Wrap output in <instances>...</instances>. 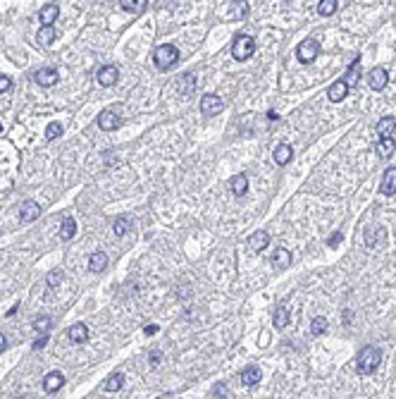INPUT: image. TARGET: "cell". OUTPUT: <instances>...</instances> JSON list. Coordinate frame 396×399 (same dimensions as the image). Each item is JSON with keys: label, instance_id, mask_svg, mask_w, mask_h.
Wrapping results in <instances>:
<instances>
[{"label": "cell", "instance_id": "obj_1", "mask_svg": "<svg viewBox=\"0 0 396 399\" xmlns=\"http://www.w3.org/2000/svg\"><path fill=\"white\" fill-rule=\"evenodd\" d=\"M380 363H382V352L377 347H365V349H360V354H358V359H356V366H358V373H360V376L375 373V370L380 368Z\"/></svg>", "mask_w": 396, "mask_h": 399}, {"label": "cell", "instance_id": "obj_2", "mask_svg": "<svg viewBox=\"0 0 396 399\" xmlns=\"http://www.w3.org/2000/svg\"><path fill=\"white\" fill-rule=\"evenodd\" d=\"M153 63H156V67L160 72L172 70V67L179 63V50L172 46V43H163V46H158L156 50H153Z\"/></svg>", "mask_w": 396, "mask_h": 399}, {"label": "cell", "instance_id": "obj_3", "mask_svg": "<svg viewBox=\"0 0 396 399\" xmlns=\"http://www.w3.org/2000/svg\"><path fill=\"white\" fill-rule=\"evenodd\" d=\"M256 53V39L249 36V34H239L232 43V55L234 60H239V63H246L251 55Z\"/></svg>", "mask_w": 396, "mask_h": 399}, {"label": "cell", "instance_id": "obj_4", "mask_svg": "<svg viewBox=\"0 0 396 399\" xmlns=\"http://www.w3.org/2000/svg\"><path fill=\"white\" fill-rule=\"evenodd\" d=\"M318 53H320V41L313 39V36L301 41L298 48H296V58H298V63H303V65H311L313 60L318 58Z\"/></svg>", "mask_w": 396, "mask_h": 399}, {"label": "cell", "instance_id": "obj_5", "mask_svg": "<svg viewBox=\"0 0 396 399\" xmlns=\"http://www.w3.org/2000/svg\"><path fill=\"white\" fill-rule=\"evenodd\" d=\"M222 108H225V103H222V98H220V96L205 94L201 98V112L205 115V118H212V115L222 112Z\"/></svg>", "mask_w": 396, "mask_h": 399}, {"label": "cell", "instance_id": "obj_6", "mask_svg": "<svg viewBox=\"0 0 396 399\" xmlns=\"http://www.w3.org/2000/svg\"><path fill=\"white\" fill-rule=\"evenodd\" d=\"M96 79H98L101 87H115L117 79H119V70H117L115 65H103V67H98Z\"/></svg>", "mask_w": 396, "mask_h": 399}, {"label": "cell", "instance_id": "obj_7", "mask_svg": "<svg viewBox=\"0 0 396 399\" xmlns=\"http://www.w3.org/2000/svg\"><path fill=\"white\" fill-rule=\"evenodd\" d=\"M98 127L105 129V132H115L117 127H122V118L117 115L115 110H103L98 115Z\"/></svg>", "mask_w": 396, "mask_h": 399}, {"label": "cell", "instance_id": "obj_8", "mask_svg": "<svg viewBox=\"0 0 396 399\" xmlns=\"http://www.w3.org/2000/svg\"><path fill=\"white\" fill-rule=\"evenodd\" d=\"M174 87H177L179 94H184V96H191L196 91V87H198V79H196L194 72H184L181 77L174 81Z\"/></svg>", "mask_w": 396, "mask_h": 399}, {"label": "cell", "instance_id": "obj_9", "mask_svg": "<svg viewBox=\"0 0 396 399\" xmlns=\"http://www.w3.org/2000/svg\"><path fill=\"white\" fill-rule=\"evenodd\" d=\"M34 79H36L39 87L48 89V87H55V84L60 81V74H57V70H53V67H43V70H39L34 74Z\"/></svg>", "mask_w": 396, "mask_h": 399}, {"label": "cell", "instance_id": "obj_10", "mask_svg": "<svg viewBox=\"0 0 396 399\" xmlns=\"http://www.w3.org/2000/svg\"><path fill=\"white\" fill-rule=\"evenodd\" d=\"M368 81H370V89H373V91H382L389 81V72L384 70V67H375V70H370Z\"/></svg>", "mask_w": 396, "mask_h": 399}, {"label": "cell", "instance_id": "obj_11", "mask_svg": "<svg viewBox=\"0 0 396 399\" xmlns=\"http://www.w3.org/2000/svg\"><path fill=\"white\" fill-rule=\"evenodd\" d=\"M41 215V206L36 201H24L19 206V220L22 222H34V220Z\"/></svg>", "mask_w": 396, "mask_h": 399}, {"label": "cell", "instance_id": "obj_12", "mask_svg": "<svg viewBox=\"0 0 396 399\" xmlns=\"http://www.w3.org/2000/svg\"><path fill=\"white\" fill-rule=\"evenodd\" d=\"M380 191L387 196H394L396 194V167H387L384 175H382V184H380Z\"/></svg>", "mask_w": 396, "mask_h": 399}, {"label": "cell", "instance_id": "obj_13", "mask_svg": "<svg viewBox=\"0 0 396 399\" xmlns=\"http://www.w3.org/2000/svg\"><path fill=\"white\" fill-rule=\"evenodd\" d=\"M346 94H349V84L342 79H337L332 87H329V91H327V96H329V101L332 103H342L344 98H346Z\"/></svg>", "mask_w": 396, "mask_h": 399}, {"label": "cell", "instance_id": "obj_14", "mask_svg": "<svg viewBox=\"0 0 396 399\" xmlns=\"http://www.w3.org/2000/svg\"><path fill=\"white\" fill-rule=\"evenodd\" d=\"M67 337H70V342H74V345H84L86 339H88V328H86L84 323H74L67 330Z\"/></svg>", "mask_w": 396, "mask_h": 399}, {"label": "cell", "instance_id": "obj_15", "mask_svg": "<svg viewBox=\"0 0 396 399\" xmlns=\"http://www.w3.org/2000/svg\"><path fill=\"white\" fill-rule=\"evenodd\" d=\"M65 385V376L60 373V370H53V373H48L46 380H43V387H46L48 394H53V392H57L60 387Z\"/></svg>", "mask_w": 396, "mask_h": 399}, {"label": "cell", "instance_id": "obj_16", "mask_svg": "<svg viewBox=\"0 0 396 399\" xmlns=\"http://www.w3.org/2000/svg\"><path fill=\"white\" fill-rule=\"evenodd\" d=\"M105 268H108V256H105L103 251L91 253V259H88V270H91V273H103Z\"/></svg>", "mask_w": 396, "mask_h": 399}, {"label": "cell", "instance_id": "obj_17", "mask_svg": "<svg viewBox=\"0 0 396 399\" xmlns=\"http://www.w3.org/2000/svg\"><path fill=\"white\" fill-rule=\"evenodd\" d=\"M241 383L246 385V387H253V385L260 383V368L258 366H249L241 370Z\"/></svg>", "mask_w": 396, "mask_h": 399}, {"label": "cell", "instance_id": "obj_18", "mask_svg": "<svg viewBox=\"0 0 396 399\" xmlns=\"http://www.w3.org/2000/svg\"><path fill=\"white\" fill-rule=\"evenodd\" d=\"M291 251H287V249H277L275 251V256H272V266L277 268V270H284V268H289L291 266Z\"/></svg>", "mask_w": 396, "mask_h": 399}, {"label": "cell", "instance_id": "obj_19", "mask_svg": "<svg viewBox=\"0 0 396 399\" xmlns=\"http://www.w3.org/2000/svg\"><path fill=\"white\" fill-rule=\"evenodd\" d=\"M39 17H41V22H43V24H53L55 19L60 17V8H57L55 3H48V5H43V8H41Z\"/></svg>", "mask_w": 396, "mask_h": 399}, {"label": "cell", "instance_id": "obj_20", "mask_svg": "<svg viewBox=\"0 0 396 399\" xmlns=\"http://www.w3.org/2000/svg\"><path fill=\"white\" fill-rule=\"evenodd\" d=\"M55 39H57V32L53 29V24H43L39 29V36H36V41H39L41 46H50Z\"/></svg>", "mask_w": 396, "mask_h": 399}, {"label": "cell", "instance_id": "obj_21", "mask_svg": "<svg viewBox=\"0 0 396 399\" xmlns=\"http://www.w3.org/2000/svg\"><path fill=\"white\" fill-rule=\"evenodd\" d=\"M249 242H251V249H253V251H263L265 246L270 244V235H267L265 230H258V232H253V235H251Z\"/></svg>", "mask_w": 396, "mask_h": 399}, {"label": "cell", "instance_id": "obj_22", "mask_svg": "<svg viewBox=\"0 0 396 399\" xmlns=\"http://www.w3.org/2000/svg\"><path fill=\"white\" fill-rule=\"evenodd\" d=\"M291 158H294V151H291V146H287V144H280V146L275 149V163L277 165H287Z\"/></svg>", "mask_w": 396, "mask_h": 399}, {"label": "cell", "instance_id": "obj_23", "mask_svg": "<svg viewBox=\"0 0 396 399\" xmlns=\"http://www.w3.org/2000/svg\"><path fill=\"white\" fill-rule=\"evenodd\" d=\"M396 149V141L391 139V136H382L380 144H377V156L380 158H389L391 153H394Z\"/></svg>", "mask_w": 396, "mask_h": 399}, {"label": "cell", "instance_id": "obj_24", "mask_svg": "<svg viewBox=\"0 0 396 399\" xmlns=\"http://www.w3.org/2000/svg\"><path fill=\"white\" fill-rule=\"evenodd\" d=\"M119 5H122V10L132 12V15H141L146 10L148 0H119Z\"/></svg>", "mask_w": 396, "mask_h": 399}, {"label": "cell", "instance_id": "obj_25", "mask_svg": "<svg viewBox=\"0 0 396 399\" xmlns=\"http://www.w3.org/2000/svg\"><path fill=\"white\" fill-rule=\"evenodd\" d=\"M377 132H380V136H391V134L396 132V118H382L380 122H377Z\"/></svg>", "mask_w": 396, "mask_h": 399}, {"label": "cell", "instance_id": "obj_26", "mask_svg": "<svg viewBox=\"0 0 396 399\" xmlns=\"http://www.w3.org/2000/svg\"><path fill=\"white\" fill-rule=\"evenodd\" d=\"M358 67H360V58H356V60H353V65L349 67V72H346V77H344V81L349 84V89L356 87V84H358V79H360V70H358Z\"/></svg>", "mask_w": 396, "mask_h": 399}, {"label": "cell", "instance_id": "obj_27", "mask_svg": "<svg viewBox=\"0 0 396 399\" xmlns=\"http://www.w3.org/2000/svg\"><path fill=\"white\" fill-rule=\"evenodd\" d=\"M122 385H125V376H122V373H112V376L103 383V390H105V392H117V390H122Z\"/></svg>", "mask_w": 396, "mask_h": 399}, {"label": "cell", "instance_id": "obj_28", "mask_svg": "<svg viewBox=\"0 0 396 399\" xmlns=\"http://www.w3.org/2000/svg\"><path fill=\"white\" fill-rule=\"evenodd\" d=\"M289 321H291V313H289L287 306H277V311H275V328H287Z\"/></svg>", "mask_w": 396, "mask_h": 399}, {"label": "cell", "instance_id": "obj_29", "mask_svg": "<svg viewBox=\"0 0 396 399\" xmlns=\"http://www.w3.org/2000/svg\"><path fill=\"white\" fill-rule=\"evenodd\" d=\"M232 191L236 196H243L246 191H249V180H246V175H236V177H232Z\"/></svg>", "mask_w": 396, "mask_h": 399}, {"label": "cell", "instance_id": "obj_30", "mask_svg": "<svg viewBox=\"0 0 396 399\" xmlns=\"http://www.w3.org/2000/svg\"><path fill=\"white\" fill-rule=\"evenodd\" d=\"M60 235H63L65 242H70L72 237L77 235V222H74V218H65L63 225H60Z\"/></svg>", "mask_w": 396, "mask_h": 399}, {"label": "cell", "instance_id": "obj_31", "mask_svg": "<svg viewBox=\"0 0 396 399\" xmlns=\"http://www.w3.org/2000/svg\"><path fill=\"white\" fill-rule=\"evenodd\" d=\"M232 10H234V17H239V19H246L249 12H251V8H249V3H246V0H234Z\"/></svg>", "mask_w": 396, "mask_h": 399}, {"label": "cell", "instance_id": "obj_32", "mask_svg": "<svg viewBox=\"0 0 396 399\" xmlns=\"http://www.w3.org/2000/svg\"><path fill=\"white\" fill-rule=\"evenodd\" d=\"M318 12L322 17H332L334 12H337V0H320Z\"/></svg>", "mask_w": 396, "mask_h": 399}, {"label": "cell", "instance_id": "obj_33", "mask_svg": "<svg viewBox=\"0 0 396 399\" xmlns=\"http://www.w3.org/2000/svg\"><path fill=\"white\" fill-rule=\"evenodd\" d=\"M327 330V318L325 316H318V318H313V323H311V332L315 337H320L322 332Z\"/></svg>", "mask_w": 396, "mask_h": 399}, {"label": "cell", "instance_id": "obj_34", "mask_svg": "<svg viewBox=\"0 0 396 399\" xmlns=\"http://www.w3.org/2000/svg\"><path fill=\"white\" fill-rule=\"evenodd\" d=\"M50 325H53V321H50L48 316H39V318L34 321V330H39V332H48Z\"/></svg>", "mask_w": 396, "mask_h": 399}, {"label": "cell", "instance_id": "obj_35", "mask_svg": "<svg viewBox=\"0 0 396 399\" xmlns=\"http://www.w3.org/2000/svg\"><path fill=\"white\" fill-rule=\"evenodd\" d=\"M127 232H129V218H117L115 220V235L125 237Z\"/></svg>", "mask_w": 396, "mask_h": 399}, {"label": "cell", "instance_id": "obj_36", "mask_svg": "<svg viewBox=\"0 0 396 399\" xmlns=\"http://www.w3.org/2000/svg\"><path fill=\"white\" fill-rule=\"evenodd\" d=\"M60 134H63V125H57V122H50V125H48V129H46V141L57 139Z\"/></svg>", "mask_w": 396, "mask_h": 399}, {"label": "cell", "instance_id": "obj_37", "mask_svg": "<svg viewBox=\"0 0 396 399\" xmlns=\"http://www.w3.org/2000/svg\"><path fill=\"white\" fill-rule=\"evenodd\" d=\"M46 280H48V287H57L63 282V270H50Z\"/></svg>", "mask_w": 396, "mask_h": 399}, {"label": "cell", "instance_id": "obj_38", "mask_svg": "<svg viewBox=\"0 0 396 399\" xmlns=\"http://www.w3.org/2000/svg\"><path fill=\"white\" fill-rule=\"evenodd\" d=\"M10 89H12V79L5 77V74H0V94H5Z\"/></svg>", "mask_w": 396, "mask_h": 399}, {"label": "cell", "instance_id": "obj_39", "mask_svg": "<svg viewBox=\"0 0 396 399\" xmlns=\"http://www.w3.org/2000/svg\"><path fill=\"white\" fill-rule=\"evenodd\" d=\"M342 239H344V235H342V232H337V235H332L329 239H327V246H332V249H337V246L342 244Z\"/></svg>", "mask_w": 396, "mask_h": 399}, {"label": "cell", "instance_id": "obj_40", "mask_svg": "<svg viewBox=\"0 0 396 399\" xmlns=\"http://www.w3.org/2000/svg\"><path fill=\"white\" fill-rule=\"evenodd\" d=\"M212 397H227V385L225 383H220V385H215V387H212Z\"/></svg>", "mask_w": 396, "mask_h": 399}, {"label": "cell", "instance_id": "obj_41", "mask_svg": "<svg viewBox=\"0 0 396 399\" xmlns=\"http://www.w3.org/2000/svg\"><path fill=\"white\" fill-rule=\"evenodd\" d=\"M163 361V354L160 352H150V366H158Z\"/></svg>", "mask_w": 396, "mask_h": 399}, {"label": "cell", "instance_id": "obj_42", "mask_svg": "<svg viewBox=\"0 0 396 399\" xmlns=\"http://www.w3.org/2000/svg\"><path fill=\"white\" fill-rule=\"evenodd\" d=\"M46 345H48V337H39V339L34 342V349H43Z\"/></svg>", "mask_w": 396, "mask_h": 399}, {"label": "cell", "instance_id": "obj_43", "mask_svg": "<svg viewBox=\"0 0 396 399\" xmlns=\"http://www.w3.org/2000/svg\"><path fill=\"white\" fill-rule=\"evenodd\" d=\"M5 349H8V337H5V335H0V354L5 352Z\"/></svg>", "mask_w": 396, "mask_h": 399}, {"label": "cell", "instance_id": "obj_44", "mask_svg": "<svg viewBox=\"0 0 396 399\" xmlns=\"http://www.w3.org/2000/svg\"><path fill=\"white\" fill-rule=\"evenodd\" d=\"M156 332H158L156 325H146V335H156Z\"/></svg>", "mask_w": 396, "mask_h": 399}, {"label": "cell", "instance_id": "obj_45", "mask_svg": "<svg viewBox=\"0 0 396 399\" xmlns=\"http://www.w3.org/2000/svg\"><path fill=\"white\" fill-rule=\"evenodd\" d=\"M0 132H3V125H0Z\"/></svg>", "mask_w": 396, "mask_h": 399}]
</instances>
